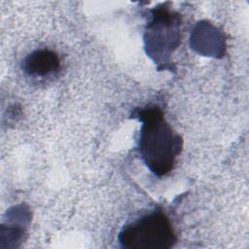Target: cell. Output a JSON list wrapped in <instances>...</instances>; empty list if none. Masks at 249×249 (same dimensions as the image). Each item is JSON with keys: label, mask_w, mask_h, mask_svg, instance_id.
<instances>
[{"label": "cell", "mask_w": 249, "mask_h": 249, "mask_svg": "<svg viewBox=\"0 0 249 249\" xmlns=\"http://www.w3.org/2000/svg\"><path fill=\"white\" fill-rule=\"evenodd\" d=\"M138 118L143 124L139 139L140 154L155 174L164 175L172 169L182 141L166 123L160 108L142 109Z\"/></svg>", "instance_id": "cell-1"}, {"label": "cell", "mask_w": 249, "mask_h": 249, "mask_svg": "<svg viewBox=\"0 0 249 249\" xmlns=\"http://www.w3.org/2000/svg\"><path fill=\"white\" fill-rule=\"evenodd\" d=\"M119 240L128 249H168L176 242V235L168 217L154 211L126 225Z\"/></svg>", "instance_id": "cell-2"}, {"label": "cell", "mask_w": 249, "mask_h": 249, "mask_svg": "<svg viewBox=\"0 0 249 249\" xmlns=\"http://www.w3.org/2000/svg\"><path fill=\"white\" fill-rule=\"evenodd\" d=\"M60 60L56 53L43 49L29 53L23 61L24 71L32 76H46L59 69Z\"/></svg>", "instance_id": "cell-3"}]
</instances>
